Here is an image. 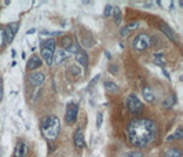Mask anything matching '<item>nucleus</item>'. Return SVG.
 Instances as JSON below:
<instances>
[{"label": "nucleus", "instance_id": "c756f323", "mask_svg": "<svg viewBox=\"0 0 183 157\" xmlns=\"http://www.w3.org/2000/svg\"><path fill=\"white\" fill-rule=\"evenodd\" d=\"M3 44H4V36H3V29L0 28V48L3 47Z\"/></svg>", "mask_w": 183, "mask_h": 157}, {"label": "nucleus", "instance_id": "f3484780", "mask_svg": "<svg viewBox=\"0 0 183 157\" xmlns=\"http://www.w3.org/2000/svg\"><path fill=\"white\" fill-rule=\"evenodd\" d=\"M114 19V22L116 23H120L121 22V15H120V8L119 7H113V10H112V15Z\"/></svg>", "mask_w": 183, "mask_h": 157}, {"label": "nucleus", "instance_id": "0eeeda50", "mask_svg": "<svg viewBox=\"0 0 183 157\" xmlns=\"http://www.w3.org/2000/svg\"><path fill=\"white\" fill-rule=\"evenodd\" d=\"M44 80H46V76H44V73L41 72H33L30 73V76H29V83H30V85H33V87H39L44 83Z\"/></svg>", "mask_w": 183, "mask_h": 157}, {"label": "nucleus", "instance_id": "dca6fc26", "mask_svg": "<svg viewBox=\"0 0 183 157\" xmlns=\"http://www.w3.org/2000/svg\"><path fill=\"white\" fill-rule=\"evenodd\" d=\"M165 157H182V152L178 147H171L165 150Z\"/></svg>", "mask_w": 183, "mask_h": 157}, {"label": "nucleus", "instance_id": "aec40b11", "mask_svg": "<svg viewBox=\"0 0 183 157\" xmlns=\"http://www.w3.org/2000/svg\"><path fill=\"white\" fill-rule=\"evenodd\" d=\"M40 35H41V36H50V39H51V37H54V36H59V35H61V32H50V31H41V32H40Z\"/></svg>", "mask_w": 183, "mask_h": 157}, {"label": "nucleus", "instance_id": "2f4dec72", "mask_svg": "<svg viewBox=\"0 0 183 157\" xmlns=\"http://www.w3.org/2000/svg\"><path fill=\"white\" fill-rule=\"evenodd\" d=\"M70 70H72V72H75V75H76V76H79V75L81 73V70H80V69H77L76 66H72V68H70Z\"/></svg>", "mask_w": 183, "mask_h": 157}, {"label": "nucleus", "instance_id": "c9c22d12", "mask_svg": "<svg viewBox=\"0 0 183 157\" xmlns=\"http://www.w3.org/2000/svg\"><path fill=\"white\" fill-rule=\"evenodd\" d=\"M105 55H106V57H108V58H110V57H112V55H110V54H109V52H108V51H105Z\"/></svg>", "mask_w": 183, "mask_h": 157}, {"label": "nucleus", "instance_id": "c85d7f7f", "mask_svg": "<svg viewBox=\"0 0 183 157\" xmlns=\"http://www.w3.org/2000/svg\"><path fill=\"white\" fill-rule=\"evenodd\" d=\"M172 103H173V101H172V97H169V98H168V101H165V108H171V106H172Z\"/></svg>", "mask_w": 183, "mask_h": 157}, {"label": "nucleus", "instance_id": "72a5a7b5", "mask_svg": "<svg viewBox=\"0 0 183 157\" xmlns=\"http://www.w3.org/2000/svg\"><path fill=\"white\" fill-rule=\"evenodd\" d=\"M35 32H36V29H30V31H28V35H33Z\"/></svg>", "mask_w": 183, "mask_h": 157}, {"label": "nucleus", "instance_id": "9d476101", "mask_svg": "<svg viewBox=\"0 0 183 157\" xmlns=\"http://www.w3.org/2000/svg\"><path fill=\"white\" fill-rule=\"evenodd\" d=\"M28 145L25 143V142H18L15 146V150H14V156L15 157H25L26 155H28Z\"/></svg>", "mask_w": 183, "mask_h": 157}, {"label": "nucleus", "instance_id": "cd10ccee", "mask_svg": "<svg viewBox=\"0 0 183 157\" xmlns=\"http://www.w3.org/2000/svg\"><path fill=\"white\" fill-rule=\"evenodd\" d=\"M129 32H131V31H129V29L125 26V28H123L121 31H120V35H121V36H127V35H129Z\"/></svg>", "mask_w": 183, "mask_h": 157}, {"label": "nucleus", "instance_id": "9b49d317", "mask_svg": "<svg viewBox=\"0 0 183 157\" xmlns=\"http://www.w3.org/2000/svg\"><path fill=\"white\" fill-rule=\"evenodd\" d=\"M40 65H41V58L37 57V55H32L29 58L26 68H28V70H36L37 68H40Z\"/></svg>", "mask_w": 183, "mask_h": 157}, {"label": "nucleus", "instance_id": "ddd939ff", "mask_svg": "<svg viewBox=\"0 0 183 157\" xmlns=\"http://www.w3.org/2000/svg\"><path fill=\"white\" fill-rule=\"evenodd\" d=\"M142 95H143V98L146 99L147 102H154V101H156L154 93H153V90H152L150 87H144V88H143Z\"/></svg>", "mask_w": 183, "mask_h": 157}, {"label": "nucleus", "instance_id": "4be33fe9", "mask_svg": "<svg viewBox=\"0 0 183 157\" xmlns=\"http://www.w3.org/2000/svg\"><path fill=\"white\" fill-rule=\"evenodd\" d=\"M112 10H113V6H112V4H106L105 10H103V15H105L106 18H109V17L112 15Z\"/></svg>", "mask_w": 183, "mask_h": 157}, {"label": "nucleus", "instance_id": "f257e3e1", "mask_svg": "<svg viewBox=\"0 0 183 157\" xmlns=\"http://www.w3.org/2000/svg\"><path fill=\"white\" fill-rule=\"evenodd\" d=\"M156 124L149 118H135L127 127V137L136 147H146L156 138Z\"/></svg>", "mask_w": 183, "mask_h": 157}, {"label": "nucleus", "instance_id": "2eb2a0df", "mask_svg": "<svg viewBox=\"0 0 183 157\" xmlns=\"http://www.w3.org/2000/svg\"><path fill=\"white\" fill-rule=\"evenodd\" d=\"M105 90L106 91H109V93H119L120 91V88H119V85L116 84V83H113V81H105Z\"/></svg>", "mask_w": 183, "mask_h": 157}, {"label": "nucleus", "instance_id": "f704fd0d", "mask_svg": "<svg viewBox=\"0 0 183 157\" xmlns=\"http://www.w3.org/2000/svg\"><path fill=\"white\" fill-rule=\"evenodd\" d=\"M163 73H164V75H165V76H167V77H168V79H169V73H168V72H167V70H165V69H163Z\"/></svg>", "mask_w": 183, "mask_h": 157}, {"label": "nucleus", "instance_id": "b1692460", "mask_svg": "<svg viewBox=\"0 0 183 157\" xmlns=\"http://www.w3.org/2000/svg\"><path fill=\"white\" fill-rule=\"evenodd\" d=\"M172 137H173V139H182V138H183V131H182V128H178V130H176V132H175V134H172Z\"/></svg>", "mask_w": 183, "mask_h": 157}, {"label": "nucleus", "instance_id": "423d86ee", "mask_svg": "<svg viewBox=\"0 0 183 157\" xmlns=\"http://www.w3.org/2000/svg\"><path fill=\"white\" fill-rule=\"evenodd\" d=\"M77 114H79V105L77 103H69L66 108V114H65V121L67 124H73L77 120Z\"/></svg>", "mask_w": 183, "mask_h": 157}, {"label": "nucleus", "instance_id": "6e6552de", "mask_svg": "<svg viewBox=\"0 0 183 157\" xmlns=\"http://www.w3.org/2000/svg\"><path fill=\"white\" fill-rule=\"evenodd\" d=\"M73 142H75V146L77 149H83L85 145V141H84V132H83L81 128H77L73 135Z\"/></svg>", "mask_w": 183, "mask_h": 157}, {"label": "nucleus", "instance_id": "6ab92c4d", "mask_svg": "<svg viewBox=\"0 0 183 157\" xmlns=\"http://www.w3.org/2000/svg\"><path fill=\"white\" fill-rule=\"evenodd\" d=\"M142 152L139 150H134V152H127V153H123L121 157H142Z\"/></svg>", "mask_w": 183, "mask_h": 157}, {"label": "nucleus", "instance_id": "473e14b6", "mask_svg": "<svg viewBox=\"0 0 183 157\" xmlns=\"http://www.w3.org/2000/svg\"><path fill=\"white\" fill-rule=\"evenodd\" d=\"M3 95H4V91H3V84H2V81H0V102H2V99H3Z\"/></svg>", "mask_w": 183, "mask_h": 157}, {"label": "nucleus", "instance_id": "412c9836", "mask_svg": "<svg viewBox=\"0 0 183 157\" xmlns=\"http://www.w3.org/2000/svg\"><path fill=\"white\" fill-rule=\"evenodd\" d=\"M163 31L165 32V33H167V36L169 37V39H172V40H175V35H173V32L171 31L169 28H168L167 25H163Z\"/></svg>", "mask_w": 183, "mask_h": 157}, {"label": "nucleus", "instance_id": "f8f14e48", "mask_svg": "<svg viewBox=\"0 0 183 157\" xmlns=\"http://www.w3.org/2000/svg\"><path fill=\"white\" fill-rule=\"evenodd\" d=\"M76 61H77L81 66L87 68L88 66V55H87V52L83 51V50H79V52L76 54Z\"/></svg>", "mask_w": 183, "mask_h": 157}, {"label": "nucleus", "instance_id": "a878e982", "mask_svg": "<svg viewBox=\"0 0 183 157\" xmlns=\"http://www.w3.org/2000/svg\"><path fill=\"white\" fill-rule=\"evenodd\" d=\"M102 120H103V114L102 113H98V116H96V128H101Z\"/></svg>", "mask_w": 183, "mask_h": 157}, {"label": "nucleus", "instance_id": "f03ea898", "mask_svg": "<svg viewBox=\"0 0 183 157\" xmlns=\"http://www.w3.org/2000/svg\"><path fill=\"white\" fill-rule=\"evenodd\" d=\"M41 134L48 141H55L61 131V121L57 116H47L41 121Z\"/></svg>", "mask_w": 183, "mask_h": 157}, {"label": "nucleus", "instance_id": "7ed1b4c3", "mask_svg": "<svg viewBox=\"0 0 183 157\" xmlns=\"http://www.w3.org/2000/svg\"><path fill=\"white\" fill-rule=\"evenodd\" d=\"M40 52H41V58L44 59L48 66L52 65L54 61V52H55V40L54 39H46L41 41L40 46Z\"/></svg>", "mask_w": 183, "mask_h": 157}, {"label": "nucleus", "instance_id": "393cba45", "mask_svg": "<svg viewBox=\"0 0 183 157\" xmlns=\"http://www.w3.org/2000/svg\"><path fill=\"white\" fill-rule=\"evenodd\" d=\"M154 64L156 65H157V66H161V68H164L165 66V61H164V59L163 58H157V57H154Z\"/></svg>", "mask_w": 183, "mask_h": 157}, {"label": "nucleus", "instance_id": "39448f33", "mask_svg": "<svg viewBox=\"0 0 183 157\" xmlns=\"http://www.w3.org/2000/svg\"><path fill=\"white\" fill-rule=\"evenodd\" d=\"M132 46L136 51H146L150 46H152V40L146 33H139L132 41Z\"/></svg>", "mask_w": 183, "mask_h": 157}, {"label": "nucleus", "instance_id": "a211bd4d", "mask_svg": "<svg viewBox=\"0 0 183 157\" xmlns=\"http://www.w3.org/2000/svg\"><path fill=\"white\" fill-rule=\"evenodd\" d=\"M75 43H76V41L73 40V37H70V36H66V37H65V39H63V41H62V48H63V50H67L70 46H73V44H75Z\"/></svg>", "mask_w": 183, "mask_h": 157}, {"label": "nucleus", "instance_id": "4468645a", "mask_svg": "<svg viewBox=\"0 0 183 157\" xmlns=\"http://www.w3.org/2000/svg\"><path fill=\"white\" fill-rule=\"evenodd\" d=\"M3 36H4V41H6V43L10 44V43H13L14 36H15V35H14L13 32L10 31V28H8V26H6V28L3 29Z\"/></svg>", "mask_w": 183, "mask_h": 157}, {"label": "nucleus", "instance_id": "5701e85b", "mask_svg": "<svg viewBox=\"0 0 183 157\" xmlns=\"http://www.w3.org/2000/svg\"><path fill=\"white\" fill-rule=\"evenodd\" d=\"M7 26L10 28V31L13 32L14 35H15V33H17V31H18V23H17V22H11V23H8Z\"/></svg>", "mask_w": 183, "mask_h": 157}, {"label": "nucleus", "instance_id": "1a4fd4ad", "mask_svg": "<svg viewBox=\"0 0 183 157\" xmlns=\"http://www.w3.org/2000/svg\"><path fill=\"white\" fill-rule=\"evenodd\" d=\"M67 58H69V54L66 52V50H63V48L55 50V52H54V61H52V64L59 65L63 61H66Z\"/></svg>", "mask_w": 183, "mask_h": 157}, {"label": "nucleus", "instance_id": "7c9ffc66", "mask_svg": "<svg viewBox=\"0 0 183 157\" xmlns=\"http://www.w3.org/2000/svg\"><path fill=\"white\" fill-rule=\"evenodd\" d=\"M117 70H119V68H117L116 65H112V66H110V73H113V75H117Z\"/></svg>", "mask_w": 183, "mask_h": 157}, {"label": "nucleus", "instance_id": "bb28decb", "mask_svg": "<svg viewBox=\"0 0 183 157\" xmlns=\"http://www.w3.org/2000/svg\"><path fill=\"white\" fill-rule=\"evenodd\" d=\"M139 26V22H136V21H134V22H129L128 25H127V28L129 29V31H132L134 28H138Z\"/></svg>", "mask_w": 183, "mask_h": 157}, {"label": "nucleus", "instance_id": "20e7f679", "mask_svg": "<svg viewBox=\"0 0 183 157\" xmlns=\"http://www.w3.org/2000/svg\"><path fill=\"white\" fill-rule=\"evenodd\" d=\"M125 106H127V109L134 114H139V113H142V110H143V105L136 94H129V95L127 97Z\"/></svg>", "mask_w": 183, "mask_h": 157}]
</instances>
